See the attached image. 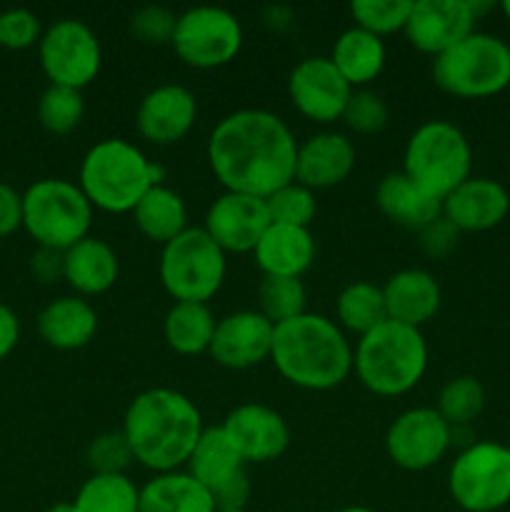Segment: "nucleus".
I'll return each instance as SVG.
<instances>
[{
    "instance_id": "nucleus-28",
    "label": "nucleus",
    "mask_w": 510,
    "mask_h": 512,
    "mask_svg": "<svg viewBox=\"0 0 510 512\" xmlns=\"http://www.w3.org/2000/svg\"><path fill=\"white\" fill-rule=\"evenodd\" d=\"M140 512H215V503L193 475L175 470L140 488Z\"/></svg>"
},
{
    "instance_id": "nucleus-15",
    "label": "nucleus",
    "mask_w": 510,
    "mask_h": 512,
    "mask_svg": "<svg viewBox=\"0 0 510 512\" xmlns=\"http://www.w3.org/2000/svg\"><path fill=\"white\" fill-rule=\"evenodd\" d=\"M288 95L300 115L325 125L343 120L353 88L330 58H305L290 73Z\"/></svg>"
},
{
    "instance_id": "nucleus-38",
    "label": "nucleus",
    "mask_w": 510,
    "mask_h": 512,
    "mask_svg": "<svg viewBox=\"0 0 510 512\" xmlns=\"http://www.w3.org/2000/svg\"><path fill=\"white\" fill-rule=\"evenodd\" d=\"M265 205H268L270 223L293 225V228H308L313 223L315 213H318L313 190L295 183V180L275 190L273 195H268Z\"/></svg>"
},
{
    "instance_id": "nucleus-5",
    "label": "nucleus",
    "mask_w": 510,
    "mask_h": 512,
    "mask_svg": "<svg viewBox=\"0 0 510 512\" xmlns=\"http://www.w3.org/2000/svg\"><path fill=\"white\" fill-rule=\"evenodd\" d=\"M428 368V345L420 328L385 320L365 333L353 350V370L360 383L380 398L410 393Z\"/></svg>"
},
{
    "instance_id": "nucleus-16",
    "label": "nucleus",
    "mask_w": 510,
    "mask_h": 512,
    "mask_svg": "<svg viewBox=\"0 0 510 512\" xmlns=\"http://www.w3.org/2000/svg\"><path fill=\"white\" fill-rule=\"evenodd\" d=\"M475 20L470 0H415L403 33L415 50L438 58L475 33Z\"/></svg>"
},
{
    "instance_id": "nucleus-41",
    "label": "nucleus",
    "mask_w": 510,
    "mask_h": 512,
    "mask_svg": "<svg viewBox=\"0 0 510 512\" xmlns=\"http://www.w3.org/2000/svg\"><path fill=\"white\" fill-rule=\"evenodd\" d=\"M178 15L170 13L163 5H143L130 15V33L145 45L173 43Z\"/></svg>"
},
{
    "instance_id": "nucleus-4",
    "label": "nucleus",
    "mask_w": 510,
    "mask_h": 512,
    "mask_svg": "<svg viewBox=\"0 0 510 512\" xmlns=\"http://www.w3.org/2000/svg\"><path fill=\"white\" fill-rule=\"evenodd\" d=\"M165 170L150 163L140 148L123 138H105L85 153L80 163V190L93 208L105 213H133L155 185H163Z\"/></svg>"
},
{
    "instance_id": "nucleus-32",
    "label": "nucleus",
    "mask_w": 510,
    "mask_h": 512,
    "mask_svg": "<svg viewBox=\"0 0 510 512\" xmlns=\"http://www.w3.org/2000/svg\"><path fill=\"white\" fill-rule=\"evenodd\" d=\"M335 318H338L340 328L363 338L365 333L388 320L383 288L368 283V280H355V283L345 285L335 300Z\"/></svg>"
},
{
    "instance_id": "nucleus-14",
    "label": "nucleus",
    "mask_w": 510,
    "mask_h": 512,
    "mask_svg": "<svg viewBox=\"0 0 510 512\" xmlns=\"http://www.w3.org/2000/svg\"><path fill=\"white\" fill-rule=\"evenodd\" d=\"M453 443V428L435 408H413L400 413L385 433V453L398 468L418 473L443 460Z\"/></svg>"
},
{
    "instance_id": "nucleus-48",
    "label": "nucleus",
    "mask_w": 510,
    "mask_h": 512,
    "mask_svg": "<svg viewBox=\"0 0 510 512\" xmlns=\"http://www.w3.org/2000/svg\"><path fill=\"white\" fill-rule=\"evenodd\" d=\"M335 512H375V510L363 508V505H348V508H340V510H335Z\"/></svg>"
},
{
    "instance_id": "nucleus-24",
    "label": "nucleus",
    "mask_w": 510,
    "mask_h": 512,
    "mask_svg": "<svg viewBox=\"0 0 510 512\" xmlns=\"http://www.w3.org/2000/svg\"><path fill=\"white\" fill-rule=\"evenodd\" d=\"M253 255L263 275L300 278L315 260V240L308 228L270 223Z\"/></svg>"
},
{
    "instance_id": "nucleus-43",
    "label": "nucleus",
    "mask_w": 510,
    "mask_h": 512,
    "mask_svg": "<svg viewBox=\"0 0 510 512\" xmlns=\"http://www.w3.org/2000/svg\"><path fill=\"white\" fill-rule=\"evenodd\" d=\"M458 235L460 230L440 215V218L433 220L428 228L420 230V248H423L430 258H445V255L453 253L455 245H458Z\"/></svg>"
},
{
    "instance_id": "nucleus-46",
    "label": "nucleus",
    "mask_w": 510,
    "mask_h": 512,
    "mask_svg": "<svg viewBox=\"0 0 510 512\" xmlns=\"http://www.w3.org/2000/svg\"><path fill=\"white\" fill-rule=\"evenodd\" d=\"M20 338V320L8 305L0 303V360L8 358Z\"/></svg>"
},
{
    "instance_id": "nucleus-22",
    "label": "nucleus",
    "mask_w": 510,
    "mask_h": 512,
    "mask_svg": "<svg viewBox=\"0 0 510 512\" xmlns=\"http://www.w3.org/2000/svg\"><path fill=\"white\" fill-rule=\"evenodd\" d=\"M355 168V145L343 133L310 135L298 145L295 158V183L308 190L335 188Z\"/></svg>"
},
{
    "instance_id": "nucleus-51",
    "label": "nucleus",
    "mask_w": 510,
    "mask_h": 512,
    "mask_svg": "<svg viewBox=\"0 0 510 512\" xmlns=\"http://www.w3.org/2000/svg\"><path fill=\"white\" fill-rule=\"evenodd\" d=\"M508 53H510V45H508Z\"/></svg>"
},
{
    "instance_id": "nucleus-11",
    "label": "nucleus",
    "mask_w": 510,
    "mask_h": 512,
    "mask_svg": "<svg viewBox=\"0 0 510 512\" xmlns=\"http://www.w3.org/2000/svg\"><path fill=\"white\" fill-rule=\"evenodd\" d=\"M170 45L190 68H220L235 60L243 48V28L230 10L195 5L178 15Z\"/></svg>"
},
{
    "instance_id": "nucleus-20",
    "label": "nucleus",
    "mask_w": 510,
    "mask_h": 512,
    "mask_svg": "<svg viewBox=\"0 0 510 512\" xmlns=\"http://www.w3.org/2000/svg\"><path fill=\"white\" fill-rule=\"evenodd\" d=\"M198 100L183 85H158L135 110L138 133L153 145H173L195 125Z\"/></svg>"
},
{
    "instance_id": "nucleus-12",
    "label": "nucleus",
    "mask_w": 510,
    "mask_h": 512,
    "mask_svg": "<svg viewBox=\"0 0 510 512\" xmlns=\"http://www.w3.org/2000/svg\"><path fill=\"white\" fill-rule=\"evenodd\" d=\"M40 65L50 85L83 90L100 73L103 50L98 35L83 20H55L38 43Z\"/></svg>"
},
{
    "instance_id": "nucleus-21",
    "label": "nucleus",
    "mask_w": 510,
    "mask_h": 512,
    "mask_svg": "<svg viewBox=\"0 0 510 512\" xmlns=\"http://www.w3.org/2000/svg\"><path fill=\"white\" fill-rule=\"evenodd\" d=\"M510 210V195L498 180L473 178L460 183L443 200V218L460 233H483L505 220Z\"/></svg>"
},
{
    "instance_id": "nucleus-8",
    "label": "nucleus",
    "mask_w": 510,
    "mask_h": 512,
    "mask_svg": "<svg viewBox=\"0 0 510 512\" xmlns=\"http://www.w3.org/2000/svg\"><path fill=\"white\" fill-rule=\"evenodd\" d=\"M433 80L455 98H490L510 85L508 43L490 33H470L433 60Z\"/></svg>"
},
{
    "instance_id": "nucleus-40",
    "label": "nucleus",
    "mask_w": 510,
    "mask_h": 512,
    "mask_svg": "<svg viewBox=\"0 0 510 512\" xmlns=\"http://www.w3.org/2000/svg\"><path fill=\"white\" fill-rule=\"evenodd\" d=\"M345 125L355 133L373 135L388 125V105L370 90H353L343 113Z\"/></svg>"
},
{
    "instance_id": "nucleus-19",
    "label": "nucleus",
    "mask_w": 510,
    "mask_h": 512,
    "mask_svg": "<svg viewBox=\"0 0 510 512\" xmlns=\"http://www.w3.org/2000/svg\"><path fill=\"white\" fill-rule=\"evenodd\" d=\"M220 428L245 463L278 460L290 443V430L283 415L260 403H245L230 410Z\"/></svg>"
},
{
    "instance_id": "nucleus-39",
    "label": "nucleus",
    "mask_w": 510,
    "mask_h": 512,
    "mask_svg": "<svg viewBox=\"0 0 510 512\" xmlns=\"http://www.w3.org/2000/svg\"><path fill=\"white\" fill-rule=\"evenodd\" d=\"M85 460L93 475H118L128 468L133 460L128 443H125L123 433H100L98 438L90 440L88 450H85Z\"/></svg>"
},
{
    "instance_id": "nucleus-13",
    "label": "nucleus",
    "mask_w": 510,
    "mask_h": 512,
    "mask_svg": "<svg viewBox=\"0 0 510 512\" xmlns=\"http://www.w3.org/2000/svg\"><path fill=\"white\" fill-rule=\"evenodd\" d=\"M188 473L213 498L215 510H245L250 498V480L245 460L223 433V428H205L188 460Z\"/></svg>"
},
{
    "instance_id": "nucleus-18",
    "label": "nucleus",
    "mask_w": 510,
    "mask_h": 512,
    "mask_svg": "<svg viewBox=\"0 0 510 512\" xmlns=\"http://www.w3.org/2000/svg\"><path fill=\"white\" fill-rule=\"evenodd\" d=\"M275 325L258 310H238L215 325L210 340V358L228 370H248L270 360Z\"/></svg>"
},
{
    "instance_id": "nucleus-2",
    "label": "nucleus",
    "mask_w": 510,
    "mask_h": 512,
    "mask_svg": "<svg viewBox=\"0 0 510 512\" xmlns=\"http://www.w3.org/2000/svg\"><path fill=\"white\" fill-rule=\"evenodd\" d=\"M203 430V415L188 395L150 388L130 400L120 433L133 460L160 475L188 465Z\"/></svg>"
},
{
    "instance_id": "nucleus-45",
    "label": "nucleus",
    "mask_w": 510,
    "mask_h": 512,
    "mask_svg": "<svg viewBox=\"0 0 510 512\" xmlns=\"http://www.w3.org/2000/svg\"><path fill=\"white\" fill-rule=\"evenodd\" d=\"M33 275L43 283H53V280L63 278V268H65V253L60 250H50V248H40L38 253L33 255Z\"/></svg>"
},
{
    "instance_id": "nucleus-25",
    "label": "nucleus",
    "mask_w": 510,
    "mask_h": 512,
    "mask_svg": "<svg viewBox=\"0 0 510 512\" xmlns=\"http://www.w3.org/2000/svg\"><path fill=\"white\" fill-rule=\"evenodd\" d=\"M375 203H378L380 213L393 220L395 225L418 230V233L443 215V203L425 193L420 185H415L403 170L388 173L380 180L375 188Z\"/></svg>"
},
{
    "instance_id": "nucleus-6",
    "label": "nucleus",
    "mask_w": 510,
    "mask_h": 512,
    "mask_svg": "<svg viewBox=\"0 0 510 512\" xmlns=\"http://www.w3.org/2000/svg\"><path fill=\"white\" fill-rule=\"evenodd\" d=\"M473 150L460 128L448 120H428L413 130L403 153V173L443 203L470 178Z\"/></svg>"
},
{
    "instance_id": "nucleus-47",
    "label": "nucleus",
    "mask_w": 510,
    "mask_h": 512,
    "mask_svg": "<svg viewBox=\"0 0 510 512\" xmlns=\"http://www.w3.org/2000/svg\"><path fill=\"white\" fill-rule=\"evenodd\" d=\"M45 512H78L73 503H55L53 508H48Z\"/></svg>"
},
{
    "instance_id": "nucleus-49",
    "label": "nucleus",
    "mask_w": 510,
    "mask_h": 512,
    "mask_svg": "<svg viewBox=\"0 0 510 512\" xmlns=\"http://www.w3.org/2000/svg\"><path fill=\"white\" fill-rule=\"evenodd\" d=\"M503 13H505V18L510 20V0H505V3H503Z\"/></svg>"
},
{
    "instance_id": "nucleus-1",
    "label": "nucleus",
    "mask_w": 510,
    "mask_h": 512,
    "mask_svg": "<svg viewBox=\"0 0 510 512\" xmlns=\"http://www.w3.org/2000/svg\"><path fill=\"white\" fill-rule=\"evenodd\" d=\"M298 143L270 110H235L208 138V163L228 193L268 198L295 180Z\"/></svg>"
},
{
    "instance_id": "nucleus-17",
    "label": "nucleus",
    "mask_w": 510,
    "mask_h": 512,
    "mask_svg": "<svg viewBox=\"0 0 510 512\" xmlns=\"http://www.w3.org/2000/svg\"><path fill=\"white\" fill-rule=\"evenodd\" d=\"M270 225L265 198L245 193H228L210 203L203 230L223 253H253Z\"/></svg>"
},
{
    "instance_id": "nucleus-30",
    "label": "nucleus",
    "mask_w": 510,
    "mask_h": 512,
    "mask_svg": "<svg viewBox=\"0 0 510 512\" xmlns=\"http://www.w3.org/2000/svg\"><path fill=\"white\" fill-rule=\"evenodd\" d=\"M135 225L145 238L155 243H170L183 230H188V208L175 190L155 185L143 195L133 210Z\"/></svg>"
},
{
    "instance_id": "nucleus-50",
    "label": "nucleus",
    "mask_w": 510,
    "mask_h": 512,
    "mask_svg": "<svg viewBox=\"0 0 510 512\" xmlns=\"http://www.w3.org/2000/svg\"><path fill=\"white\" fill-rule=\"evenodd\" d=\"M215 512H248V510H215Z\"/></svg>"
},
{
    "instance_id": "nucleus-36",
    "label": "nucleus",
    "mask_w": 510,
    "mask_h": 512,
    "mask_svg": "<svg viewBox=\"0 0 510 512\" xmlns=\"http://www.w3.org/2000/svg\"><path fill=\"white\" fill-rule=\"evenodd\" d=\"M85 103L80 90L50 85L38 100V120L48 133L68 135L83 123Z\"/></svg>"
},
{
    "instance_id": "nucleus-42",
    "label": "nucleus",
    "mask_w": 510,
    "mask_h": 512,
    "mask_svg": "<svg viewBox=\"0 0 510 512\" xmlns=\"http://www.w3.org/2000/svg\"><path fill=\"white\" fill-rule=\"evenodd\" d=\"M38 15L25 8H13L0 13V45L8 50H25L40 43Z\"/></svg>"
},
{
    "instance_id": "nucleus-44",
    "label": "nucleus",
    "mask_w": 510,
    "mask_h": 512,
    "mask_svg": "<svg viewBox=\"0 0 510 512\" xmlns=\"http://www.w3.org/2000/svg\"><path fill=\"white\" fill-rule=\"evenodd\" d=\"M23 225V195L8 183H0V238Z\"/></svg>"
},
{
    "instance_id": "nucleus-9",
    "label": "nucleus",
    "mask_w": 510,
    "mask_h": 512,
    "mask_svg": "<svg viewBox=\"0 0 510 512\" xmlns=\"http://www.w3.org/2000/svg\"><path fill=\"white\" fill-rule=\"evenodd\" d=\"M160 283L175 303H208L225 280V253L203 228H188L163 245Z\"/></svg>"
},
{
    "instance_id": "nucleus-27",
    "label": "nucleus",
    "mask_w": 510,
    "mask_h": 512,
    "mask_svg": "<svg viewBox=\"0 0 510 512\" xmlns=\"http://www.w3.org/2000/svg\"><path fill=\"white\" fill-rule=\"evenodd\" d=\"M118 255L105 240L83 238L73 248L65 250L63 278L80 295H100L110 290L118 280Z\"/></svg>"
},
{
    "instance_id": "nucleus-31",
    "label": "nucleus",
    "mask_w": 510,
    "mask_h": 512,
    "mask_svg": "<svg viewBox=\"0 0 510 512\" xmlns=\"http://www.w3.org/2000/svg\"><path fill=\"white\" fill-rule=\"evenodd\" d=\"M218 320L208 303H173L163 320V335L170 350L178 355H200L210 350Z\"/></svg>"
},
{
    "instance_id": "nucleus-7",
    "label": "nucleus",
    "mask_w": 510,
    "mask_h": 512,
    "mask_svg": "<svg viewBox=\"0 0 510 512\" xmlns=\"http://www.w3.org/2000/svg\"><path fill=\"white\" fill-rule=\"evenodd\" d=\"M93 205L80 185L45 178L23 193V228L40 248L65 253L90 235Z\"/></svg>"
},
{
    "instance_id": "nucleus-23",
    "label": "nucleus",
    "mask_w": 510,
    "mask_h": 512,
    "mask_svg": "<svg viewBox=\"0 0 510 512\" xmlns=\"http://www.w3.org/2000/svg\"><path fill=\"white\" fill-rule=\"evenodd\" d=\"M383 298L388 320L420 328L435 318L443 295H440L438 280L428 270L410 268L390 275L388 283L383 285Z\"/></svg>"
},
{
    "instance_id": "nucleus-3",
    "label": "nucleus",
    "mask_w": 510,
    "mask_h": 512,
    "mask_svg": "<svg viewBox=\"0 0 510 512\" xmlns=\"http://www.w3.org/2000/svg\"><path fill=\"white\" fill-rule=\"evenodd\" d=\"M270 360L290 385L323 393L348 378L353 370V348L335 320L303 313L275 325Z\"/></svg>"
},
{
    "instance_id": "nucleus-26",
    "label": "nucleus",
    "mask_w": 510,
    "mask_h": 512,
    "mask_svg": "<svg viewBox=\"0 0 510 512\" xmlns=\"http://www.w3.org/2000/svg\"><path fill=\"white\" fill-rule=\"evenodd\" d=\"M38 333L50 348L80 350L98 333V313L83 298H58L40 310Z\"/></svg>"
},
{
    "instance_id": "nucleus-10",
    "label": "nucleus",
    "mask_w": 510,
    "mask_h": 512,
    "mask_svg": "<svg viewBox=\"0 0 510 512\" xmlns=\"http://www.w3.org/2000/svg\"><path fill=\"white\" fill-rule=\"evenodd\" d=\"M450 498L465 512H503L510 503V448L470 443L448 473Z\"/></svg>"
},
{
    "instance_id": "nucleus-33",
    "label": "nucleus",
    "mask_w": 510,
    "mask_h": 512,
    "mask_svg": "<svg viewBox=\"0 0 510 512\" xmlns=\"http://www.w3.org/2000/svg\"><path fill=\"white\" fill-rule=\"evenodd\" d=\"M73 505L78 512H140V488L125 473L90 475Z\"/></svg>"
},
{
    "instance_id": "nucleus-34",
    "label": "nucleus",
    "mask_w": 510,
    "mask_h": 512,
    "mask_svg": "<svg viewBox=\"0 0 510 512\" xmlns=\"http://www.w3.org/2000/svg\"><path fill=\"white\" fill-rule=\"evenodd\" d=\"M305 300H308V295H305V285L300 283V278L263 275L258 285V313L273 325L288 323V320L308 313Z\"/></svg>"
},
{
    "instance_id": "nucleus-29",
    "label": "nucleus",
    "mask_w": 510,
    "mask_h": 512,
    "mask_svg": "<svg viewBox=\"0 0 510 512\" xmlns=\"http://www.w3.org/2000/svg\"><path fill=\"white\" fill-rule=\"evenodd\" d=\"M330 60L338 73L348 80L350 88L368 85L383 73L385 68V45L378 35L363 28H348L338 35L333 45Z\"/></svg>"
},
{
    "instance_id": "nucleus-37",
    "label": "nucleus",
    "mask_w": 510,
    "mask_h": 512,
    "mask_svg": "<svg viewBox=\"0 0 510 512\" xmlns=\"http://www.w3.org/2000/svg\"><path fill=\"white\" fill-rule=\"evenodd\" d=\"M410 10H413L410 0H355L350 3L355 28L368 30L378 38L405 30Z\"/></svg>"
},
{
    "instance_id": "nucleus-35",
    "label": "nucleus",
    "mask_w": 510,
    "mask_h": 512,
    "mask_svg": "<svg viewBox=\"0 0 510 512\" xmlns=\"http://www.w3.org/2000/svg\"><path fill=\"white\" fill-rule=\"evenodd\" d=\"M485 408V388L480 380L470 378V375H460V378L448 380L440 388L438 395V413L450 428H460L468 425L470 420L478 418Z\"/></svg>"
}]
</instances>
